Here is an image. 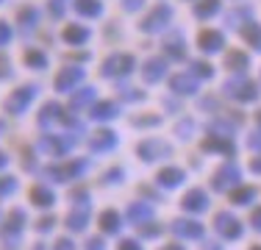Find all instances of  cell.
Returning a JSON list of instances; mask_svg holds the SVG:
<instances>
[{
  "label": "cell",
  "mask_w": 261,
  "mask_h": 250,
  "mask_svg": "<svg viewBox=\"0 0 261 250\" xmlns=\"http://www.w3.org/2000/svg\"><path fill=\"white\" fill-rule=\"evenodd\" d=\"M197 42H200V47L206 50V53H214V50L222 47V34L220 31H203Z\"/></svg>",
  "instance_id": "10"
},
{
  "label": "cell",
  "mask_w": 261,
  "mask_h": 250,
  "mask_svg": "<svg viewBox=\"0 0 261 250\" xmlns=\"http://www.w3.org/2000/svg\"><path fill=\"white\" fill-rule=\"evenodd\" d=\"M208 206V195L203 189H192L184 195V209L186 211H206Z\"/></svg>",
  "instance_id": "6"
},
{
  "label": "cell",
  "mask_w": 261,
  "mask_h": 250,
  "mask_svg": "<svg viewBox=\"0 0 261 250\" xmlns=\"http://www.w3.org/2000/svg\"><path fill=\"white\" fill-rule=\"evenodd\" d=\"M247 147H250V150H261V131H258V134H253L250 139H247Z\"/></svg>",
  "instance_id": "33"
},
{
  "label": "cell",
  "mask_w": 261,
  "mask_h": 250,
  "mask_svg": "<svg viewBox=\"0 0 261 250\" xmlns=\"http://www.w3.org/2000/svg\"><path fill=\"white\" fill-rule=\"evenodd\" d=\"M217 9H220V0H203V3H197L195 14L197 17H211Z\"/></svg>",
  "instance_id": "24"
},
{
  "label": "cell",
  "mask_w": 261,
  "mask_h": 250,
  "mask_svg": "<svg viewBox=\"0 0 261 250\" xmlns=\"http://www.w3.org/2000/svg\"><path fill=\"white\" fill-rule=\"evenodd\" d=\"M203 150H220V153H225V156H233V142L225 139V136H208V139L203 142Z\"/></svg>",
  "instance_id": "11"
},
{
  "label": "cell",
  "mask_w": 261,
  "mask_h": 250,
  "mask_svg": "<svg viewBox=\"0 0 261 250\" xmlns=\"http://www.w3.org/2000/svg\"><path fill=\"white\" fill-rule=\"evenodd\" d=\"M130 67H134L130 56H111L106 61V75H125V72H130Z\"/></svg>",
  "instance_id": "7"
},
{
  "label": "cell",
  "mask_w": 261,
  "mask_h": 250,
  "mask_svg": "<svg viewBox=\"0 0 261 250\" xmlns=\"http://www.w3.org/2000/svg\"><path fill=\"white\" fill-rule=\"evenodd\" d=\"M117 250H142V247L136 245L134 239H125V242H120V247H117Z\"/></svg>",
  "instance_id": "36"
},
{
  "label": "cell",
  "mask_w": 261,
  "mask_h": 250,
  "mask_svg": "<svg viewBox=\"0 0 261 250\" xmlns=\"http://www.w3.org/2000/svg\"><path fill=\"white\" fill-rule=\"evenodd\" d=\"M86 250H103V242H100V239H89V245H86Z\"/></svg>",
  "instance_id": "40"
},
{
  "label": "cell",
  "mask_w": 261,
  "mask_h": 250,
  "mask_svg": "<svg viewBox=\"0 0 261 250\" xmlns=\"http://www.w3.org/2000/svg\"><path fill=\"white\" fill-rule=\"evenodd\" d=\"M167 22H170V9H167V6H159V9H153V14L142 22V28L145 31H159V28H164Z\"/></svg>",
  "instance_id": "8"
},
{
  "label": "cell",
  "mask_w": 261,
  "mask_h": 250,
  "mask_svg": "<svg viewBox=\"0 0 261 250\" xmlns=\"http://www.w3.org/2000/svg\"><path fill=\"white\" fill-rule=\"evenodd\" d=\"M114 142H117V136L111 134V131H100V134H95V139H92V147L95 150H109V147H114Z\"/></svg>",
  "instance_id": "16"
},
{
  "label": "cell",
  "mask_w": 261,
  "mask_h": 250,
  "mask_svg": "<svg viewBox=\"0 0 261 250\" xmlns=\"http://www.w3.org/2000/svg\"><path fill=\"white\" fill-rule=\"evenodd\" d=\"M250 250H261V245H256V247H250Z\"/></svg>",
  "instance_id": "46"
},
{
  "label": "cell",
  "mask_w": 261,
  "mask_h": 250,
  "mask_svg": "<svg viewBox=\"0 0 261 250\" xmlns=\"http://www.w3.org/2000/svg\"><path fill=\"white\" fill-rule=\"evenodd\" d=\"M258 122H261V111H258Z\"/></svg>",
  "instance_id": "48"
},
{
  "label": "cell",
  "mask_w": 261,
  "mask_h": 250,
  "mask_svg": "<svg viewBox=\"0 0 261 250\" xmlns=\"http://www.w3.org/2000/svg\"><path fill=\"white\" fill-rule=\"evenodd\" d=\"M245 39L250 42L253 47H258L261 50V28L256 22H247V28H245Z\"/></svg>",
  "instance_id": "22"
},
{
  "label": "cell",
  "mask_w": 261,
  "mask_h": 250,
  "mask_svg": "<svg viewBox=\"0 0 261 250\" xmlns=\"http://www.w3.org/2000/svg\"><path fill=\"white\" fill-rule=\"evenodd\" d=\"M67 42H84L86 39V31L84 28H67Z\"/></svg>",
  "instance_id": "29"
},
{
  "label": "cell",
  "mask_w": 261,
  "mask_h": 250,
  "mask_svg": "<svg viewBox=\"0 0 261 250\" xmlns=\"http://www.w3.org/2000/svg\"><path fill=\"white\" fill-rule=\"evenodd\" d=\"M89 97H92V89H84V92H81V95H78L75 100H72V103H75V106H81V103H86Z\"/></svg>",
  "instance_id": "37"
},
{
  "label": "cell",
  "mask_w": 261,
  "mask_h": 250,
  "mask_svg": "<svg viewBox=\"0 0 261 250\" xmlns=\"http://www.w3.org/2000/svg\"><path fill=\"white\" fill-rule=\"evenodd\" d=\"M192 70H195V75H200V78H208V75H211V67H208V64H203V61L192 64Z\"/></svg>",
  "instance_id": "32"
},
{
  "label": "cell",
  "mask_w": 261,
  "mask_h": 250,
  "mask_svg": "<svg viewBox=\"0 0 261 250\" xmlns=\"http://www.w3.org/2000/svg\"><path fill=\"white\" fill-rule=\"evenodd\" d=\"M225 92L231 97H236V100H256V95H258V89H256V84L253 81H247V78H231L225 84Z\"/></svg>",
  "instance_id": "1"
},
{
  "label": "cell",
  "mask_w": 261,
  "mask_h": 250,
  "mask_svg": "<svg viewBox=\"0 0 261 250\" xmlns=\"http://www.w3.org/2000/svg\"><path fill=\"white\" fill-rule=\"evenodd\" d=\"M139 156L145 161H156V159H161V156H170V147H167L164 142H159V139H147V142L139 145Z\"/></svg>",
  "instance_id": "4"
},
{
  "label": "cell",
  "mask_w": 261,
  "mask_h": 250,
  "mask_svg": "<svg viewBox=\"0 0 261 250\" xmlns=\"http://www.w3.org/2000/svg\"><path fill=\"white\" fill-rule=\"evenodd\" d=\"M0 164H3V153H0Z\"/></svg>",
  "instance_id": "47"
},
{
  "label": "cell",
  "mask_w": 261,
  "mask_h": 250,
  "mask_svg": "<svg viewBox=\"0 0 261 250\" xmlns=\"http://www.w3.org/2000/svg\"><path fill=\"white\" fill-rule=\"evenodd\" d=\"M172 231L184 239H200L203 236V225L195 222V220H175L172 222Z\"/></svg>",
  "instance_id": "5"
},
{
  "label": "cell",
  "mask_w": 261,
  "mask_h": 250,
  "mask_svg": "<svg viewBox=\"0 0 261 250\" xmlns=\"http://www.w3.org/2000/svg\"><path fill=\"white\" fill-rule=\"evenodd\" d=\"M250 222H253V228H258V231H261V209H256V211H253Z\"/></svg>",
  "instance_id": "38"
},
{
  "label": "cell",
  "mask_w": 261,
  "mask_h": 250,
  "mask_svg": "<svg viewBox=\"0 0 261 250\" xmlns=\"http://www.w3.org/2000/svg\"><path fill=\"white\" fill-rule=\"evenodd\" d=\"M139 234L142 236H159L161 228H159V225H153V222H147V225H139Z\"/></svg>",
  "instance_id": "31"
},
{
  "label": "cell",
  "mask_w": 261,
  "mask_h": 250,
  "mask_svg": "<svg viewBox=\"0 0 261 250\" xmlns=\"http://www.w3.org/2000/svg\"><path fill=\"white\" fill-rule=\"evenodd\" d=\"M28 100H31V89H17V95H11L9 100H6V109L14 111V114H20V111L28 106Z\"/></svg>",
  "instance_id": "12"
},
{
  "label": "cell",
  "mask_w": 261,
  "mask_h": 250,
  "mask_svg": "<svg viewBox=\"0 0 261 250\" xmlns=\"http://www.w3.org/2000/svg\"><path fill=\"white\" fill-rule=\"evenodd\" d=\"M78 81H81V70H64L59 78H56V89H59V92H67L70 86H75Z\"/></svg>",
  "instance_id": "13"
},
{
  "label": "cell",
  "mask_w": 261,
  "mask_h": 250,
  "mask_svg": "<svg viewBox=\"0 0 261 250\" xmlns=\"http://www.w3.org/2000/svg\"><path fill=\"white\" fill-rule=\"evenodd\" d=\"M167 53H170L172 56V59H181V56H184V45H181V39H172V42H167Z\"/></svg>",
  "instance_id": "27"
},
{
  "label": "cell",
  "mask_w": 261,
  "mask_h": 250,
  "mask_svg": "<svg viewBox=\"0 0 261 250\" xmlns=\"http://www.w3.org/2000/svg\"><path fill=\"white\" fill-rule=\"evenodd\" d=\"M81 172V164H64V167H59V170H53L56 178H72V175H78Z\"/></svg>",
  "instance_id": "26"
},
{
  "label": "cell",
  "mask_w": 261,
  "mask_h": 250,
  "mask_svg": "<svg viewBox=\"0 0 261 250\" xmlns=\"http://www.w3.org/2000/svg\"><path fill=\"white\" fill-rule=\"evenodd\" d=\"M195 89H197L195 75H175L172 78V92H178V95H192Z\"/></svg>",
  "instance_id": "9"
},
{
  "label": "cell",
  "mask_w": 261,
  "mask_h": 250,
  "mask_svg": "<svg viewBox=\"0 0 261 250\" xmlns=\"http://www.w3.org/2000/svg\"><path fill=\"white\" fill-rule=\"evenodd\" d=\"M56 114H59V106H56V103L45 106V109H42V122H47V120H56Z\"/></svg>",
  "instance_id": "30"
},
{
  "label": "cell",
  "mask_w": 261,
  "mask_h": 250,
  "mask_svg": "<svg viewBox=\"0 0 261 250\" xmlns=\"http://www.w3.org/2000/svg\"><path fill=\"white\" fill-rule=\"evenodd\" d=\"M236 181H239V167L233 164V161H228V164H222L220 170L214 172V189H228V186H236Z\"/></svg>",
  "instance_id": "3"
},
{
  "label": "cell",
  "mask_w": 261,
  "mask_h": 250,
  "mask_svg": "<svg viewBox=\"0 0 261 250\" xmlns=\"http://www.w3.org/2000/svg\"><path fill=\"white\" fill-rule=\"evenodd\" d=\"M214 225H217V231H220L225 239H239V236H242L239 220H236L233 214H228V211H220V214L214 217Z\"/></svg>",
  "instance_id": "2"
},
{
  "label": "cell",
  "mask_w": 261,
  "mask_h": 250,
  "mask_svg": "<svg viewBox=\"0 0 261 250\" xmlns=\"http://www.w3.org/2000/svg\"><path fill=\"white\" fill-rule=\"evenodd\" d=\"M150 214H153V209L150 206H145V203H134L128 209V217L134 222H145V220H150Z\"/></svg>",
  "instance_id": "15"
},
{
  "label": "cell",
  "mask_w": 261,
  "mask_h": 250,
  "mask_svg": "<svg viewBox=\"0 0 261 250\" xmlns=\"http://www.w3.org/2000/svg\"><path fill=\"white\" fill-rule=\"evenodd\" d=\"M164 70H167V67H164V61H161V59H150L145 64V78L147 81H159L161 75H164Z\"/></svg>",
  "instance_id": "17"
},
{
  "label": "cell",
  "mask_w": 261,
  "mask_h": 250,
  "mask_svg": "<svg viewBox=\"0 0 261 250\" xmlns=\"http://www.w3.org/2000/svg\"><path fill=\"white\" fill-rule=\"evenodd\" d=\"M67 222H70V228L72 231H81L86 225V209H78V211H72L70 217H67Z\"/></svg>",
  "instance_id": "25"
},
{
  "label": "cell",
  "mask_w": 261,
  "mask_h": 250,
  "mask_svg": "<svg viewBox=\"0 0 261 250\" xmlns=\"http://www.w3.org/2000/svg\"><path fill=\"white\" fill-rule=\"evenodd\" d=\"M253 197H256V189H253V186H242V189H236L233 195H231V200H233L236 206H247Z\"/></svg>",
  "instance_id": "21"
},
{
  "label": "cell",
  "mask_w": 261,
  "mask_h": 250,
  "mask_svg": "<svg viewBox=\"0 0 261 250\" xmlns=\"http://www.w3.org/2000/svg\"><path fill=\"white\" fill-rule=\"evenodd\" d=\"M53 250H75V247H72L67 239H59V242H56V247H53Z\"/></svg>",
  "instance_id": "39"
},
{
  "label": "cell",
  "mask_w": 261,
  "mask_h": 250,
  "mask_svg": "<svg viewBox=\"0 0 261 250\" xmlns=\"http://www.w3.org/2000/svg\"><path fill=\"white\" fill-rule=\"evenodd\" d=\"M31 200H34L36 206H50L53 203V192L45 189V186H34V189H31Z\"/></svg>",
  "instance_id": "18"
},
{
  "label": "cell",
  "mask_w": 261,
  "mask_h": 250,
  "mask_svg": "<svg viewBox=\"0 0 261 250\" xmlns=\"http://www.w3.org/2000/svg\"><path fill=\"white\" fill-rule=\"evenodd\" d=\"M139 3H142V0H125L128 9H139Z\"/></svg>",
  "instance_id": "43"
},
{
  "label": "cell",
  "mask_w": 261,
  "mask_h": 250,
  "mask_svg": "<svg viewBox=\"0 0 261 250\" xmlns=\"http://www.w3.org/2000/svg\"><path fill=\"white\" fill-rule=\"evenodd\" d=\"M184 181V172L178 170V167H167V170L159 172V184L161 186H178Z\"/></svg>",
  "instance_id": "14"
},
{
  "label": "cell",
  "mask_w": 261,
  "mask_h": 250,
  "mask_svg": "<svg viewBox=\"0 0 261 250\" xmlns=\"http://www.w3.org/2000/svg\"><path fill=\"white\" fill-rule=\"evenodd\" d=\"M25 61H28V64H36V67H42V64H45V59H42L39 53H28V56H25Z\"/></svg>",
  "instance_id": "34"
},
{
  "label": "cell",
  "mask_w": 261,
  "mask_h": 250,
  "mask_svg": "<svg viewBox=\"0 0 261 250\" xmlns=\"http://www.w3.org/2000/svg\"><path fill=\"white\" fill-rule=\"evenodd\" d=\"M92 117H97V120H111V117H117V103H97L95 109H92Z\"/></svg>",
  "instance_id": "19"
},
{
  "label": "cell",
  "mask_w": 261,
  "mask_h": 250,
  "mask_svg": "<svg viewBox=\"0 0 261 250\" xmlns=\"http://www.w3.org/2000/svg\"><path fill=\"white\" fill-rule=\"evenodd\" d=\"M100 225H103V231H109V234L120 231V214H117V211H103V214H100Z\"/></svg>",
  "instance_id": "20"
},
{
  "label": "cell",
  "mask_w": 261,
  "mask_h": 250,
  "mask_svg": "<svg viewBox=\"0 0 261 250\" xmlns=\"http://www.w3.org/2000/svg\"><path fill=\"white\" fill-rule=\"evenodd\" d=\"M9 36H11V34H9V28H6L3 22H0V42H9Z\"/></svg>",
  "instance_id": "41"
},
{
  "label": "cell",
  "mask_w": 261,
  "mask_h": 250,
  "mask_svg": "<svg viewBox=\"0 0 261 250\" xmlns=\"http://www.w3.org/2000/svg\"><path fill=\"white\" fill-rule=\"evenodd\" d=\"M14 189V178H0V192H11Z\"/></svg>",
  "instance_id": "35"
},
{
  "label": "cell",
  "mask_w": 261,
  "mask_h": 250,
  "mask_svg": "<svg viewBox=\"0 0 261 250\" xmlns=\"http://www.w3.org/2000/svg\"><path fill=\"white\" fill-rule=\"evenodd\" d=\"M164 250H184V247H181V245H167Z\"/></svg>",
  "instance_id": "45"
},
{
  "label": "cell",
  "mask_w": 261,
  "mask_h": 250,
  "mask_svg": "<svg viewBox=\"0 0 261 250\" xmlns=\"http://www.w3.org/2000/svg\"><path fill=\"white\" fill-rule=\"evenodd\" d=\"M78 11L81 14H97V3L95 0H78Z\"/></svg>",
  "instance_id": "28"
},
{
  "label": "cell",
  "mask_w": 261,
  "mask_h": 250,
  "mask_svg": "<svg viewBox=\"0 0 261 250\" xmlns=\"http://www.w3.org/2000/svg\"><path fill=\"white\" fill-rule=\"evenodd\" d=\"M225 64L231 67V70H245V67H247V56L239 53V50H233V53H228Z\"/></svg>",
  "instance_id": "23"
},
{
  "label": "cell",
  "mask_w": 261,
  "mask_h": 250,
  "mask_svg": "<svg viewBox=\"0 0 261 250\" xmlns=\"http://www.w3.org/2000/svg\"><path fill=\"white\" fill-rule=\"evenodd\" d=\"M50 225H53V217H50V220H47V217H45V220L39 222V228H42V231H47V228H50Z\"/></svg>",
  "instance_id": "42"
},
{
  "label": "cell",
  "mask_w": 261,
  "mask_h": 250,
  "mask_svg": "<svg viewBox=\"0 0 261 250\" xmlns=\"http://www.w3.org/2000/svg\"><path fill=\"white\" fill-rule=\"evenodd\" d=\"M250 167H253V172H261V159H256V161H253Z\"/></svg>",
  "instance_id": "44"
}]
</instances>
